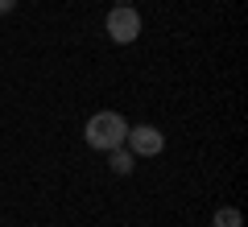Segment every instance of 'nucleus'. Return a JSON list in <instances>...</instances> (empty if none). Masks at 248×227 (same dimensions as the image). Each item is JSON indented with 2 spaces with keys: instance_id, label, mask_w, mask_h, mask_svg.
Wrapping results in <instances>:
<instances>
[{
  "instance_id": "f257e3e1",
  "label": "nucleus",
  "mask_w": 248,
  "mask_h": 227,
  "mask_svg": "<svg viewBox=\"0 0 248 227\" xmlns=\"http://www.w3.org/2000/svg\"><path fill=\"white\" fill-rule=\"evenodd\" d=\"M124 136H128V124H124V116H116V112H95L87 120V145L91 149H116V145H124Z\"/></svg>"
},
{
  "instance_id": "f03ea898",
  "label": "nucleus",
  "mask_w": 248,
  "mask_h": 227,
  "mask_svg": "<svg viewBox=\"0 0 248 227\" xmlns=\"http://www.w3.org/2000/svg\"><path fill=\"white\" fill-rule=\"evenodd\" d=\"M108 37L120 45L137 42L141 37V17H137V9H128V4H116L112 13H108Z\"/></svg>"
},
{
  "instance_id": "7ed1b4c3",
  "label": "nucleus",
  "mask_w": 248,
  "mask_h": 227,
  "mask_svg": "<svg viewBox=\"0 0 248 227\" xmlns=\"http://www.w3.org/2000/svg\"><path fill=\"white\" fill-rule=\"evenodd\" d=\"M161 149H166V136H161L153 124H137V128H128V153H133V157H157Z\"/></svg>"
},
{
  "instance_id": "20e7f679",
  "label": "nucleus",
  "mask_w": 248,
  "mask_h": 227,
  "mask_svg": "<svg viewBox=\"0 0 248 227\" xmlns=\"http://www.w3.org/2000/svg\"><path fill=\"white\" fill-rule=\"evenodd\" d=\"M108 166L116 169V174H133V153L124 145H116V149H108Z\"/></svg>"
},
{
  "instance_id": "39448f33",
  "label": "nucleus",
  "mask_w": 248,
  "mask_h": 227,
  "mask_svg": "<svg viewBox=\"0 0 248 227\" xmlns=\"http://www.w3.org/2000/svg\"><path fill=\"white\" fill-rule=\"evenodd\" d=\"M215 227H244V215L236 207H219L215 211Z\"/></svg>"
},
{
  "instance_id": "423d86ee",
  "label": "nucleus",
  "mask_w": 248,
  "mask_h": 227,
  "mask_svg": "<svg viewBox=\"0 0 248 227\" xmlns=\"http://www.w3.org/2000/svg\"><path fill=\"white\" fill-rule=\"evenodd\" d=\"M13 9H17V0H0V17H9Z\"/></svg>"
},
{
  "instance_id": "0eeeda50",
  "label": "nucleus",
  "mask_w": 248,
  "mask_h": 227,
  "mask_svg": "<svg viewBox=\"0 0 248 227\" xmlns=\"http://www.w3.org/2000/svg\"><path fill=\"white\" fill-rule=\"evenodd\" d=\"M120 4H124V0H120Z\"/></svg>"
}]
</instances>
